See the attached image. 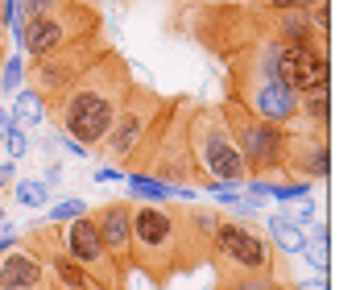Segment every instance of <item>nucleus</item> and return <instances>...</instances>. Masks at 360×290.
Wrapping results in <instances>:
<instances>
[{
  "instance_id": "obj_28",
  "label": "nucleus",
  "mask_w": 360,
  "mask_h": 290,
  "mask_svg": "<svg viewBox=\"0 0 360 290\" xmlns=\"http://www.w3.org/2000/svg\"><path fill=\"white\" fill-rule=\"evenodd\" d=\"M58 179H63V166H58V162H54V166H50V170H46V179H41V182H46V187H50V191H54V182H58Z\"/></svg>"
},
{
  "instance_id": "obj_10",
  "label": "nucleus",
  "mask_w": 360,
  "mask_h": 290,
  "mask_svg": "<svg viewBox=\"0 0 360 290\" xmlns=\"http://www.w3.org/2000/svg\"><path fill=\"white\" fill-rule=\"evenodd\" d=\"M58 241H63V249H67V257H71L75 265L87 270L104 290H129V278L133 274H124L112 261V253L104 249V241H100V232H96V224H91L87 212L67 220V224H58Z\"/></svg>"
},
{
  "instance_id": "obj_32",
  "label": "nucleus",
  "mask_w": 360,
  "mask_h": 290,
  "mask_svg": "<svg viewBox=\"0 0 360 290\" xmlns=\"http://www.w3.org/2000/svg\"><path fill=\"white\" fill-rule=\"evenodd\" d=\"M0 224H4V203H0Z\"/></svg>"
},
{
  "instance_id": "obj_23",
  "label": "nucleus",
  "mask_w": 360,
  "mask_h": 290,
  "mask_svg": "<svg viewBox=\"0 0 360 290\" xmlns=\"http://www.w3.org/2000/svg\"><path fill=\"white\" fill-rule=\"evenodd\" d=\"M302 257H307V265H311L315 274H327V265H331V261H327V241H307V245H302Z\"/></svg>"
},
{
  "instance_id": "obj_14",
  "label": "nucleus",
  "mask_w": 360,
  "mask_h": 290,
  "mask_svg": "<svg viewBox=\"0 0 360 290\" xmlns=\"http://www.w3.org/2000/svg\"><path fill=\"white\" fill-rule=\"evenodd\" d=\"M0 290H54V282H50L46 265L21 241H13L0 253Z\"/></svg>"
},
{
  "instance_id": "obj_7",
  "label": "nucleus",
  "mask_w": 360,
  "mask_h": 290,
  "mask_svg": "<svg viewBox=\"0 0 360 290\" xmlns=\"http://www.w3.org/2000/svg\"><path fill=\"white\" fill-rule=\"evenodd\" d=\"M104 34V17L96 4L87 0H63L58 8L41 13V17H25V30H21V54L25 58H41L67 42H79V37Z\"/></svg>"
},
{
  "instance_id": "obj_22",
  "label": "nucleus",
  "mask_w": 360,
  "mask_h": 290,
  "mask_svg": "<svg viewBox=\"0 0 360 290\" xmlns=\"http://www.w3.org/2000/svg\"><path fill=\"white\" fill-rule=\"evenodd\" d=\"M290 282H282V278H240V282H224V286L216 290H286Z\"/></svg>"
},
{
  "instance_id": "obj_24",
  "label": "nucleus",
  "mask_w": 360,
  "mask_h": 290,
  "mask_svg": "<svg viewBox=\"0 0 360 290\" xmlns=\"http://www.w3.org/2000/svg\"><path fill=\"white\" fill-rule=\"evenodd\" d=\"M63 0H17V8L25 13V17H41V13H50V8H58Z\"/></svg>"
},
{
  "instance_id": "obj_13",
  "label": "nucleus",
  "mask_w": 360,
  "mask_h": 290,
  "mask_svg": "<svg viewBox=\"0 0 360 290\" xmlns=\"http://www.w3.org/2000/svg\"><path fill=\"white\" fill-rule=\"evenodd\" d=\"M87 216L96 224V232H100V241H104V249L112 253V261L124 270V274H133V253H129V216H133V199H108V203H100V208H87Z\"/></svg>"
},
{
  "instance_id": "obj_31",
  "label": "nucleus",
  "mask_w": 360,
  "mask_h": 290,
  "mask_svg": "<svg viewBox=\"0 0 360 290\" xmlns=\"http://www.w3.org/2000/svg\"><path fill=\"white\" fill-rule=\"evenodd\" d=\"M0 63H4V37H0Z\"/></svg>"
},
{
  "instance_id": "obj_8",
  "label": "nucleus",
  "mask_w": 360,
  "mask_h": 290,
  "mask_svg": "<svg viewBox=\"0 0 360 290\" xmlns=\"http://www.w3.org/2000/svg\"><path fill=\"white\" fill-rule=\"evenodd\" d=\"M104 50H108L104 34H91V37H79V42H67V46L41 54V58H25V83L34 87L46 104H54Z\"/></svg>"
},
{
  "instance_id": "obj_18",
  "label": "nucleus",
  "mask_w": 360,
  "mask_h": 290,
  "mask_svg": "<svg viewBox=\"0 0 360 290\" xmlns=\"http://www.w3.org/2000/svg\"><path fill=\"white\" fill-rule=\"evenodd\" d=\"M8 191H13V199H17L21 208H46V203H50V187L41 179H17Z\"/></svg>"
},
{
  "instance_id": "obj_25",
  "label": "nucleus",
  "mask_w": 360,
  "mask_h": 290,
  "mask_svg": "<svg viewBox=\"0 0 360 290\" xmlns=\"http://www.w3.org/2000/svg\"><path fill=\"white\" fill-rule=\"evenodd\" d=\"M290 290H327V274H315L307 282H290Z\"/></svg>"
},
{
  "instance_id": "obj_34",
  "label": "nucleus",
  "mask_w": 360,
  "mask_h": 290,
  "mask_svg": "<svg viewBox=\"0 0 360 290\" xmlns=\"http://www.w3.org/2000/svg\"><path fill=\"white\" fill-rule=\"evenodd\" d=\"M286 290H290V286H286Z\"/></svg>"
},
{
  "instance_id": "obj_12",
  "label": "nucleus",
  "mask_w": 360,
  "mask_h": 290,
  "mask_svg": "<svg viewBox=\"0 0 360 290\" xmlns=\"http://www.w3.org/2000/svg\"><path fill=\"white\" fill-rule=\"evenodd\" d=\"M331 175V145L327 133L307 129L302 120L290 125V141L286 158H282V179H307V182H323Z\"/></svg>"
},
{
  "instance_id": "obj_19",
  "label": "nucleus",
  "mask_w": 360,
  "mask_h": 290,
  "mask_svg": "<svg viewBox=\"0 0 360 290\" xmlns=\"http://www.w3.org/2000/svg\"><path fill=\"white\" fill-rule=\"evenodd\" d=\"M21 79H25V54H4V63H0V92L4 96H13L17 87H21Z\"/></svg>"
},
{
  "instance_id": "obj_2",
  "label": "nucleus",
  "mask_w": 360,
  "mask_h": 290,
  "mask_svg": "<svg viewBox=\"0 0 360 290\" xmlns=\"http://www.w3.org/2000/svg\"><path fill=\"white\" fill-rule=\"evenodd\" d=\"M133 83L137 79L129 71L124 54L108 46L54 104H46V120H54L58 133L75 137L79 145L96 149V145L104 141L108 125L116 120V112H120V104H124V96H129Z\"/></svg>"
},
{
  "instance_id": "obj_21",
  "label": "nucleus",
  "mask_w": 360,
  "mask_h": 290,
  "mask_svg": "<svg viewBox=\"0 0 360 290\" xmlns=\"http://www.w3.org/2000/svg\"><path fill=\"white\" fill-rule=\"evenodd\" d=\"M83 212H87V203H83V199H63V203L46 208V220H50V224H67V220L83 216Z\"/></svg>"
},
{
  "instance_id": "obj_15",
  "label": "nucleus",
  "mask_w": 360,
  "mask_h": 290,
  "mask_svg": "<svg viewBox=\"0 0 360 290\" xmlns=\"http://www.w3.org/2000/svg\"><path fill=\"white\" fill-rule=\"evenodd\" d=\"M261 220H265V237L274 241V249H278L282 257H298L302 253V245H307V228L290 216V212H274V216H261Z\"/></svg>"
},
{
  "instance_id": "obj_27",
  "label": "nucleus",
  "mask_w": 360,
  "mask_h": 290,
  "mask_svg": "<svg viewBox=\"0 0 360 290\" xmlns=\"http://www.w3.org/2000/svg\"><path fill=\"white\" fill-rule=\"evenodd\" d=\"M108 179H124V170H116V166H100V170H96V182H108Z\"/></svg>"
},
{
  "instance_id": "obj_16",
  "label": "nucleus",
  "mask_w": 360,
  "mask_h": 290,
  "mask_svg": "<svg viewBox=\"0 0 360 290\" xmlns=\"http://www.w3.org/2000/svg\"><path fill=\"white\" fill-rule=\"evenodd\" d=\"M294 120H302L307 129L327 133V125H331V83H327V87L302 92V96H298V116H294Z\"/></svg>"
},
{
  "instance_id": "obj_4",
  "label": "nucleus",
  "mask_w": 360,
  "mask_h": 290,
  "mask_svg": "<svg viewBox=\"0 0 360 290\" xmlns=\"http://www.w3.org/2000/svg\"><path fill=\"white\" fill-rule=\"evenodd\" d=\"M207 265L216 274V286L240 282V278H282L290 282V257L274 249L265 228L257 220H236L219 208L216 232H212V253Z\"/></svg>"
},
{
  "instance_id": "obj_9",
  "label": "nucleus",
  "mask_w": 360,
  "mask_h": 290,
  "mask_svg": "<svg viewBox=\"0 0 360 290\" xmlns=\"http://www.w3.org/2000/svg\"><path fill=\"white\" fill-rule=\"evenodd\" d=\"M191 96H174V108L166 116L158 141H153V153L145 162L141 175H153L166 187H195L191 182V149H186V116H191Z\"/></svg>"
},
{
  "instance_id": "obj_3",
  "label": "nucleus",
  "mask_w": 360,
  "mask_h": 290,
  "mask_svg": "<svg viewBox=\"0 0 360 290\" xmlns=\"http://www.w3.org/2000/svg\"><path fill=\"white\" fill-rule=\"evenodd\" d=\"M170 108H174V96H162L158 87L133 83L129 96H124V104H120V112H116V120L104 133V141L96 145L91 153H100L104 166H116L124 175L145 170V162L153 153V141H158Z\"/></svg>"
},
{
  "instance_id": "obj_26",
  "label": "nucleus",
  "mask_w": 360,
  "mask_h": 290,
  "mask_svg": "<svg viewBox=\"0 0 360 290\" xmlns=\"http://www.w3.org/2000/svg\"><path fill=\"white\" fill-rule=\"evenodd\" d=\"M13 182H17V162H0V187L8 191Z\"/></svg>"
},
{
  "instance_id": "obj_6",
  "label": "nucleus",
  "mask_w": 360,
  "mask_h": 290,
  "mask_svg": "<svg viewBox=\"0 0 360 290\" xmlns=\"http://www.w3.org/2000/svg\"><path fill=\"white\" fill-rule=\"evenodd\" d=\"M219 116L232 133V141L240 149L249 179H282V158H286V141H290V125L265 120L261 112H252L240 96H224L219 100Z\"/></svg>"
},
{
  "instance_id": "obj_11",
  "label": "nucleus",
  "mask_w": 360,
  "mask_h": 290,
  "mask_svg": "<svg viewBox=\"0 0 360 290\" xmlns=\"http://www.w3.org/2000/svg\"><path fill=\"white\" fill-rule=\"evenodd\" d=\"M274 54H278V75L286 79L290 92H311L331 83V58H327L323 42H278L274 37Z\"/></svg>"
},
{
  "instance_id": "obj_1",
  "label": "nucleus",
  "mask_w": 360,
  "mask_h": 290,
  "mask_svg": "<svg viewBox=\"0 0 360 290\" xmlns=\"http://www.w3.org/2000/svg\"><path fill=\"white\" fill-rule=\"evenodd\" d=\"M219 208H199L191 199H133L129 216V253L133 274H145V282L166 290L174 278L195 274L207 265L212 232H216Z\"/></svg>"
},
{
  "instance_id": "obj_29",
  "label": "nucleus",
  "mask_w": 360,
  "mask_h": 290,
  "mask_svg": "<svg viewBox=\"0 0 360 290\" xmlns=\"http://www.w3.org/2000/svg\"><path fill=\"white\" fill-rule=\"evenodd\" d=\"M298 224H311V220H315V203H302V212H298Z\"/></svg>"
},
{
  "instance_id": "obj_17",
  "label": "nucleus",
  "mask_w": 360,
  "mask_h": 290,
  "mask_svg": "<svg viewBox=\"0 0 360 290\" xmlns=\"http://www.w3.org/2000/svg\"><path fill=\"white\" fill-rule=\"evenodd\" d=\"M8 104H13L8 116H13L17 125H46V100L37 96L30 83H21V87L8 96Z\"/></svg>"
},
{
  "instance_id": "obj_33",
  "label": "nucleus",
  "mask_w": 360,
  "mask_h": 290,
  "mask_svg": "<svg viewBox=\"0 0 360 290\" xmlns=\"http://www.w3.org/2000/svg\"><path fill=\"white\" fill-rule=\"evenodd\" d=\"M0 195H4V187H0Z\"/></svg>"
},
{
  "instance_id": "obj_5",
  "label": "nucleus",
  "mask_w": 360,
  "mask_h": 290,
  "mask_svg": "<svg viewBox=\"0 0 360 290\" xmlns=\"http://www.w3.org/2000/svg\"><path fill=\"white\" fill-rule=\"evenodd\" d=\"M186 149H191V182L203 191H224V187H245L249 166L232 141L219 104H191L186 116Z\"/></svg>"
},
{
  "instance_id": "obj_30",
  "label": "nucleus",
  "mask_w": 360,
  "mask_h": 290,
  "mask_svg": "<svg viewBox=\"0 0 360 290\" xmlns=\"http://www.w3.org/2000/svg\"><path fill=\"white\" fill-rule=\"evenodd\" d=\"M13 241H17V232H13V228H0V253H4Z\"/></svg>"
},
{
  "instance_id": "obj_20",
  "label": "nucleus",
  "mask_w": 360,
  "mask_h": 290,
  "mask_svg": "<svg viewBox=\"0 0 360 290\" xmlns=\"http://www.w3.org/2000/svg\"><path fill=\"white\" fill-rule=\"evenodd\" d=\"M0 141H4V153H8V158H13V162H21V158H25V153H30V137H25V129H21V125H17V120H13V125H8V133H4V137H0Z\"/></svg>"
}]
</instances>
